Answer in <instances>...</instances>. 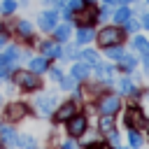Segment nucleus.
Listing matches in <instances>:
<instances>
[{
  "label": "nucleus",
  "instance_id": "f257e3e1",
  "mask_svg": "<svg viewBox=\"0 0 149 149\" xmlns=\"http://www.w3.org/2000/svg\"><path fill=\"white\" fill-rule=\"evenodd\" d=\"M98 42H100L102 47L119 44V42H121V30H119V28H114V26H109V28H102V30H100V35H98Z\"/></svg>",
  "mask_w": 149,
  "mask_h": 149
},
{
  "label": "nucleus",
  "instance_id": "f03ea898",
  "mask_svg": "<svg viewBox=\"0 0 149 149\" xmlns=\"http://www.w3.org/2000/svg\"><path fill=\"white\" fill-rule=\"evenodd\" d=\"M14 81L19 84V86H23L26 91L30 88H40V79H37V74H33V72H14Z\"/></svg>",
  "mask_w": 149,
  "mask_h": 149
},
{
  "label": "nucleus",
  "instance_id": "7ed1b4c3",
  "mask_svg": "<svg viewBox=\"0 0 149 149\" xmlns=\"http://www.w3.org/2000/svg\"><path fill=\"white\" fill-rule=\"evenodd\" d=\"M119 109H121V98L119 95H105L100 100V112L102 114H112L114 116Z\"/></svg>",
  "mask_w": 149,
  "mask_h": 149
},
{
  "label": "nucleus",
  "instance_id": "20e7f679",
  "mask_svg": "<svg viewBox=\"0 0 149 149\" xmlns=\"http://www.w3.org/2000/svg\"><path fill=\"white\" fill-rule=\"evenodd\" d=\"M68 133L72 135V137H77V135H84L86 133V119L84 116H70L68 119Z\"/></svg>",
  "mask_w": 149,
  "mask_h": 149
},
{
  "label": "nucleus",
  "instance_id": "39448f33",
  "mask_svg": "<svg viewBox=\"0 0 149 149\" xmlns=\"http://www.w3.org/2000/svg\"><path fill=\"white\" fill-rule=\"evenodd\" d=\"M26 112H28V107H26L23 102H9L7 109H5V116H7L9 121H19V119L26 116Z\"/></svg>",
  "mask_w": 149,
  "mask_h": 149
},
{
  "label": "nucleus",
  "instance_id": "423d86ee",
  "mask_svg": "<svg viewBox=\"0 0 149 149\" xmlns=\"http://www.w3.org/2000/svg\"><path fill=\"white\" fill-rule=\"evenodd\" d=\"M35 105H37L40 114H42V116H47V114H51V112H54V105H56V95H40Z\"/></svg>",
  "mask_w": 149,
  "mask_h": 149
},
{
  "label": "nucleus",
  "instance_id": "0eeeda50",
  "mask_svg": "<svg viewBox=\"0 0 149 149\" xmlns=\"http://www.w3.org/2000/svg\"><path fill=\"white\" fill-rule=\"evenodd\" d=\"M126 123H128L130 128H140V126L147 123V119H144L142 112H137V109H128V112H126Z\"/></svg>",
  "mask_w": 149,
  "mask_h": 149
},
{
  "label": "nucleus",
  "instance_id": "6e6552de",
  "mask_svg": "<svg viewBox=\"0 0 149 149\" xmlns=\"http://www.w3.org/2000/svg\"><path fill=\"white\" fill-rule=\"evenodd\" d=\"M0 140H2L5 147L12 149V147L16 144V130H14L12 126H2V128H0Z\"/></svg>",
  "mask_w": 149,
  "mask_h": 149
},
{
  "label": "nucleus",
  "instance_id": "1a4fd4ad",
  "mask_svg": "<svg viewBox=\"0 0 149 149\" xmlns=\"http://www.w3.org/2000/svg\"><path fill=\"white\" fill-rule=\"evenodd\" d=\"M56 12H44L42 16H40V26L44 28V30H54L56 28Z\"/></svg>",
  "mask_w": 149,
  "mask_h": 149
},
{
  "label": "nucleus",
  "instance_id": "9d476101",
  "mask_svg": "<svg viewBox=\"0 0 149 149\" xmlns=\"http://www.w3.org/2000/svg\"><path fill=\"white\" fill-rule=\"evenodd\" d=\"M70 116H74V105H72V102L61 105V107H58V112H56V121H68Z\"/></svg>",
  "mask_w": 149,
  "mask_h": 149
},
{
  "label": "nucleus",
  "instance_id": "9b49d317",
  "mask_svg": "<svg viewBox=\"0 0 149 149\" xmlns=\"http://www.w3.org/2000/svg\"><path fill=\"white\" fill-rule=\"evenodd\" d=\"M95 16H98V12H95L93 7H86V9H81V12H79V16H77V21H79L81 26H84V23L88 26L91 21H95Z\"/></svg>",
  "mask_w": 149,
  "mask_h": 149
},
{
  "label": "nucleus",
  "instance_id": "f8f14e48",
  "mask_svg": "<svg viewBox=\"0 0 149 149\" xmlns=\"http://www.w3.org/2000/svg\"><path fill=\"white\" fill-rule=\"evenodd\" d=\"M42 51H44V58H56L61 56V47L56 42H44L42 44Z\"/></svg>",
  "mask_w": 149,
  "mask_h": 149
},
{
  "label": "nucleus",
  "instance_id": "ddd939ff",
  "mask_svg": "<svg viewBox=\"0 0 149 149\" xmlns=\"http://www.w3.org/2000/svg\"><path fill=\"white\" fill-rule=\"evenodd\" d=\"M93 37H95V35H93V30H91L88 26H81V28L77 30V42H79V44H86V42H91Z\"/></svg>",
  "mask_w": 149,
  "mask_h": 149
},
{
  "label": "nucleus",
  "instance_id": "4468645a",
  "mask_svg": "<svg viewBox=\"0 0 149 149\" xmlns=\"http://www.w3.org/2000/svg\"><path fill=\"white\" fill-rule=\"evenodd\" d=\"M98 126H100V133H112V130H114V119H112V114H102Z\"/></svg>",
  "mask_w": 149,
  "mask_h": 149
},
{
  "label": "nucleus",
  "instance_id": "2eb2a0df",
  "mask_svg": "<svg viewBox=\"0 0 149 149\" xmlns=\"http://www.w3.org/2000/svg\"><path fill=\"white\" fill-rule=\"evenodd\" d=\"M70 74H72L74 79H86V77H88V65H86V63H77Z\"/></svg>",
  "mask_w": 149,
  "mask_h": 149
},
{
  "label": "nucleus",
  "instance_id": "dca6fc26",
  "mask_svg": "<svg viewBox=\"0 0 149 149\" xmlns=\"http://www.w3.org/2000/svg\"><path fill=\"white\" fill-rule=\"evenodd\" d=\"M2 58H5V63H7V68H9L12 63H16V61H19V49H16V47H9V49L5 51V56H2Z\"/></svg>",
  "mask_w": 149,
  "mask_h": 149
},
{
  "label": "nucleus",
  "instance_id": "f3484780",
  "mask_svg": "<svg viewBox=\"0 0 149 149\" xmlns=\"http://www.w3.org/2000/svg\"><path fill=\"white\" fill-rule=\"evenodd\" d=\"M128 19H130V9H128V7H121V9L114 12V21H116V23H126Z\"/></svg>",
  "mask_w": 149,
  "mask_h": 149
},
{
  "label": "nucleus",
  "instance_id": "a211bd4d",
  "mask_svg": "<svg viewBox=\"0 0 149 149\" xmlns=\"http://www.w3.org/2000/svg\"><path fill=\"white\" fill-rule=\"evenodd\" d=\"M68 37H70V26H68V23L58 26V28H56V42H65Z\"/></svg>",
  "mask_w": 149,
  "mask_h": 149
},
{
  "label": "nucleus",
  "instance_id": "6ab92c4d",
  "mask_svg": "<svg viewBox=\"0 0 149 149\" xmlns=\"http://www.w3.org/2000/svg\"><path fill=\"white\" fill-rule=\"evenodd\" d=\"M47 70V58H33L30 61V72H44Z\"/></svg>",
  "mask_w": 149,
  "mask_h": 149
},
{
  "label": "nucleus",
  "instance_id": "aec40b11",
  "mask_svg": "<svg viewBox=\"0 0 149 149\" xmlns=\"http://www.w3.org/2000/svg\"><path fill=\"white\" fill-rule=\"evenodd\" d=\"M16 144L23 147V149H35V137H30V135H21V137H16Z\"/></svg>",
  "mask_w": 149,
  "mask_h": 149
},
{
  "label": "nucleus",
  "instance_id": "412c9836",
  "mask_svg": "<svg viewBox=\"0 0 149 149\" xmlns=\"http://www.w3.org/2000/svg\"><path fill=\"white\" fill-rule=\"evenodd\" d=\"M112 72H114V70H112L109 65H102V63H98V77H100V79L109 81V79H112Z\"/></svg>",
  "mask_w": 149,
  "mask_h": 149
},
{
  "label": "nucleus",
  "instance_id": "4be33fe9",
  "mask_svg": "<svg viewBox=\"0 0 149 149\" xmlns=\"http://www.w3.org/2000/svg\"><path fill=\"white\" fill-rule=\"evenodd\" d=\"M79 56L84 58V63H86V65H93V63H98V54H95L93 49H86V51H84V54H79Z\"/></svg>",
  "mask_w": 149,
  "mask_h": 149
},
{
  "label": "nucleus",
  "instance_id": "5701e85b",
  "mask_svg": "<svg viewBox=\"0 0 149 149\" xmlns=\"http://www.w3.org/2000/svg\"><path fill=\"white\" fill-rule=\"evenodd\" d=\"M133 47H135L137 51H142V54L149 51V42H147L144 37H135V40H133Z\"/></svg>",
  "mask_w": 149,
  "mask_h": 149
},
{
  "label": "nucleus",
  "instance_id": "b1692460",
  "mask_svg": "<svg viewBox=\"0 0 149 149\" xmlns=\"http://www.w3.org/2000/svg\"><path fill=\"white\" fill-rule=\"evenodd\" d=\"M119 91H121V93H126V95H130V93H135V86H133V81H130V79H121Z\"/></svg>",
  "mask_w": 149,
  "mask_h": 149
},
{
  "label": "nucleus",
  "instance_id": "393cba45",
  "mask_svg": "<svg viewBox=\"0 0 149 149\" xmlns=\"http://www.w3.org/2000/svg\"><path fill=\"white\" fill-rule=\"evenodd\" d=\"M128 140H130V147H133V149H137V147L142 144V135H140V133H137L135 128L130 130V135H128Z\"/></svg>",
  "mask_w": 149,
  "mask_h": 149
},
{
  "label": "nucleus",
  "instance_id": "a878e982",
  "mask_svg": "<svg viewBox=\"0 0 149 149\" xmlns=\"http://www.w3.org/2000/svg\"><path fill=\"white\" fill-rule=\"evenodd\" d=\"M30 30H33V26H30L28 21H19V33H21L23 37H28V35H30Z\"/></svg>",
  "mask_w": 149,
  "mask_h": 149
},
{
  "label": "nucleus",
  "instance_id": "bb28decb",
  "mask_svg": "<svg viewBox=\"0 0 149 149\" xmlns=\"http://www.w3.org/2000/svg\"><path fill=\"white\" fill-rule=\"evenodd\" d=\"M107 49H109V56H112L114 61H121V58H123V49H119V47H114V44L107 47Z\"/></svg>",
  "mask_w": 149,
  "mask_h": 149
},
{
  "label": "nucleus",
  "instance_id": "cd10ccee",
  "mask_svg": "<svg viewBox=\"0 0 149 149\" xmlns=\"http://www.w3.org/2000/svg\"><path fill=\"white\" fill-rule=\"evenodd\" d=\"M121 65H123L126 70H133V68H135V58H133V56H126V54H123V58H121Z\"/></svg>",
  "mask_w": 149,
  "mask_h": 149
},
{
  "label": "nucleus",
  "instance_id": "c85d7f7f",
  "mask_svg": "<svg viewBox=\"0 0 149 149\" xmlns=\"http://www.w3.org/2000/svg\"><path fill=\"white\" fill-rule=\"evenodd\" d=\"M74 81H77V79H74L72 74H70V77H61V86H63V88H72Z\"/></svg>",
  "mask_w": 149,
  "mask_h": 149
},
{
  "label": "nucleus",
  "instance_id": "c756f323",
  "mask_svg": "<svg viewBox=\"0 0 149 149\" xmlns=\"http://www.w3.org/2000/svg\"><path fill=\"white\" fill-rule=\"evenodd\" d=\"M14 9H16V2H14V0H5V2H2V12H5V14H12Z\"/></svg>",
  "mask_w": 149,
  "mask_h": 149
},
{
  "label": "nucleus",
  "instance_id": "7c9ffc66",
  "mask_svg": "<svg viewBox=\"0 0 149 149\" xmlns=\"http://www.w3.org/2000/svg\"><path fill=\"white\" fill-rule=\"evenodd\" d=\"M74 56H77L74 47H65V51H61V58H74Z\"/></svg>",
  "mask_w": 149,
  "mask_h": 149
},
{
  "label": "nucleus",
  "instance_id": "2f4dec72",
  "mask_svg": "<svg viewBox=\"0 0 149 149\" xmlns=\"http://www.w3.org/2000/svg\"><path fill=\"white\" fill-rule=\"evenodd\" d=\"M81 7H84V0H70V2H68V9H70V12L81 9Z\"/></svg>",
  "mask_w": 149,
  "mask_h": 149
},
{
  "label": "nucleus",
  "instance_id": "473e14b6",
  "mask_svg": "<svg viewBox=\"0 0 149 149\" xmlns=\"http://www.w3.org/2000/svg\"><path fill=\"white\" fill-rule=\"evenodd\" d=\"M61 149H77V144H74V140H65L61 144Z\"/></svg>",
  "mask_w": 149,
  "mask_h": 149
},
{
  "label": "nucleus",
  "instance_id": "72a5a7b5",
  "mask_svg": "<svg viewBox=\"0 0 149 149\" xmlns=\"http://www.w3.org/2000/svg\"><path fill=\"white\" fill-rule=\"evenodd\" d=\"M51 79H61V70L58 68H51Z\"/></svg>",
  "mask_w": 149,
  "mask_h": 149
},
{
  "label": "nucleus",
  "instance_id": "f704fd0d",
  "mask_svg": "<svg viewBox=\"0 0 149 149\" xmlns=\"http://www.w3.org/2000/svg\"><path fill=\"white\" fill-rule=\"evenodd\" d=\"M109 140H112V144H119V135L116 133H109Z\"/></svg>",
  "mask_w": 149,
  "mask_h": 149
},
{
  "label": "nucleus",
  "instance_id": "c9c22d12",
  "mask_svg": "<svg viewBox=\"0 0 149 149\" xmlns=\"http://www.w3.org/2000/svg\"><path fill=\"white\" fill-rule=\"evenodd\" d=\"M142 23H144V26L149 28V14H147V16H142Z\"/></svg>",
  "mask_w": 149,
  "mask_h": 149
},
{
  "label": "nucleus",
  "instance_id": "e433bc0d",
  "mask_svg": "<svg viewBox=\"0 0 149 149\" xmlns=\"http://www.w3.org/2000/svg\"><path fill=\"white\" fill-rule=\"evenodd\" d=\"M5 42H7V37H5L2 33H0V47H5Z\"/></svg>",
  "mask_w": 149,
  "mask_h": 149
},
{
  "label": "nucleus",
  "instance_id": "4c0bfd02",
  "mask_svg": "<svg viewBox=\"0 0 149 149\" xmlns=\"http://www.w3.org/2000/svg\"><path fill=\"white\" fill-rule=\"evenodd\" d=\"M5 68H7V63H5V58L0 56V70H5Z\"/></svg>",
  "mask_w": 149,
  "mask_h": 149
},
{
  "label": "nucleus",
  "instance_id": "58836bf2",
  "mask_svg": "<svg viewBox=\"0 0 149 149\" xmlns=\"http://www.w3.org/2000/svg\"><path fill=\"white\" fill-rule=\"evenodd\" d=\"M88 149H102V147H100V144H98V142H93V144H91V147H88Z\"/></svg>",
  "mask_w": 149,
  "mask_h": 149
},
{
  "label": "nucleus",
  "instance_id": "ea45409f",
  "mask_svg": "<svg viewBox=\"0 0 149 149\" xmlns=\"http://www.w3.org/2000/svg\"><path fill=\"white\" fill-rule=\"evenodd\" d=\"M2 74H5V70H0V79H2Z\"/></svg>",
  "mask_w": 149,
  "mask_h": 149
},
{
  "label": "nucleus",
  "instance_id": "a19ab883",
  "mask_svg": "<svg viewBox=\"0 0 149 149\" xmlns=\"http://www.w3.org/2000/svg\"><path fill=\"white\" fill-rule=\"evenodd\" d=\"M105 2H114V0H105Z\"/></svg>",
  "mask_w": 149,
  "mask_h": 149
},
{
  "label": "nucleus",
  "instance_id": "79ce46f5",
  "mask_svg": "<svg viewBox=\"0 0 149 149\" xmlns=\"http://www.w3.org/2000/svg\"><path fill=\"white\" fill-rule=\"evenodd\" d=\"M0 105H2V98H0Z\"/></svg>",
  "mask_w": 149,
  "mask_h": 149
},
{
  "label": "nucleus",
  "instance_id": "37998d69",
  "mask_svg": "<svg viewBox=\"0 0 149 149\" xmlns=\"http://www.w3.org/2000/svg\"><path fill=\"white\" fill-rule=\"evenodd\" d=\"M119 149H121V147H119Z\"/></svg>",
  "mask_w": 149,
  "mask_h": 149
}]
</instances>
